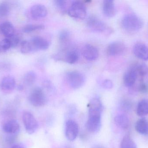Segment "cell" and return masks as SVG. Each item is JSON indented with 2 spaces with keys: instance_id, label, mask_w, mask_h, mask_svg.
I'll list each match as a JSON object with an SVG mask.
<instances>
[{
  "instance_id": "6da1fadb",
  "label": "cell",
  "mask_w": 148,
  "mask_h": 148,
  "mask_svg": "<svg viewBox=\"0 0 148 148\" xmlns=\"http://www.w3.org/2000/svg\"><path fill=\"white\" fill-rule=\"evenodd\" d=\"M88 107V118L86 123V127L89 132L96 134L101 129L102 104L99 98L95 97L90 100Z\"/></svg>"
},
{
  "instance_id": "7a4b0ae2",
  "label": "cell",
  "mask_w": 148,
  "mask_h": 148,
  "mask_svg": "<svg viewBox=\"0 0 148 148\" xmlns=\"http://www.w3.org/2000/svg\"><path fill=\"white\" fill-rule=\"evenodd\" d=\"M121 25L126 31L135 32L139 31L143 26V22L140 17L134 14H127L122 19Z\"/></svg>"
},
{
  "instance_id": "3957f363",
  "label": "cell",
  "mask_w": 148,
  "mask_h": 148,
  "mask_svg": "<svg viewBox=\"0 0 148 148\" xmlns=\"http://www.w3.org/2000/svg\"><path fill=\"white\" fill-rule=\"evenodd\" d=\"M68 14L73 18L84 19L87 14L86 6L81 1H74L68 10Z\"/></svg>"
},
{
  "instance_id": "277c9868",
  "label": "cell",
  "mask_w": 148,
  "mask_h": 148,
  "mask_svg": "<svg viewBox=\"0 0 148 148\" xmlns=\"http://www.w3.org/2000/svg\"><path fill=\"white\" fill-rule=\"evenodd\" d=\"M67 81L71 87L77 89L82 87L85 81L84 76L79 71H70L66 74Z\"/></svg>"
},
{
  "instance_id": "5b68a950",
  "label": "cell",
  "mask_w": 148,
  "mask_h": 148,
  "mask_svg": "<svg viewBox=\"0 0 148 148\" xmlns=\"http://www.w3.org/2000/svg\"><path fill=\"white\" fill-rule=\"evenodd\" d=\"M29 102L33 106L41 107L46 103L45 93L41 88L36 87L32 89L29 97Z\"/></svg>"
},
{
  "instance_id": "8992f818",
  "label": "cell",
  "mask_w": 148,
  "mask_h": 148,
  "mask_svg": "<svg viewBox=\"0 0 148 148\" xmlns=\"http://www.w3.org/2000/svg\"><path fill=\"white\" fill-rule=\"evenodd\" d=\"M22 120L26 131L32 134L38 128V123L35 117L30 112L26 111L23 114Z\"/></svg>"
},
{
  "instance_id": "52a82bcc",
  "label": "cell",
  "mask_w": 148,
  "mask_h": 148,
  "mask_svg": "<svg viewBox=\"0 0 148 148\" xmlns=\"http://www.w3.org/2000/svg\"><path fill=\"white\" fill-rule=\"evenodd\" d=\"M88 27L93 31L98 32H104L109 29L108 25L98 17L94 15H91L87 20Z\"/></svg>"
},
{
  "instance_id": "ba28073f",
  "label": "cell",
  "mask_w": 148,
  "mask_h": 148,
  "mask_svg": "<svg viewBox=\"0 0 148 148\" xmlns=\"http://www.w3.org/2000/svg\"><path fill=\"white\" fill-rule=\"evenodd\" d=\"M126 46L123 43L115 41L110 43L107 47V54L110 56L121 55L126 51Z\"/></svg>"
},
{
  "instance_id": "9c48e42d",
  "label": "cell",
  "mask_w": 148,
  "mask_h": 148,
  "mask_svg": "<svg viewBox=\"0 0 148 148\" xmlns=\"http://www.w3.org/2000/svg\"><path fill=\"white\" fill-rule=\"evenodd\" d=\"M79 127L78 124L73 120H68L66 124V136L68 140L73 141L78 135Z\"/></svg>"
},
{
  "instance_id": "30bf717a",
  "label": "cell",
  "mask_w": 148,
  "mask_h": 148,
  "mask_svg": "<svg viewBox=\"0 0 148 148\" xmlns=\"http://www.w3.org/2000/svg\"><path fill=\"white\" fill-rule=\"evenodd\" d=\"M133 52L135 56L144 61H148V46L142 42H137L133 47Z\"/></svg>"
},
{
  "instance_id": "8fae6325",
  "label": "cell",
  "mask_w": 148,
  "mask_h": 148,
  "mask_svg": "<svg viewBox=\"0 0 148 148\" xmlns=\"http://www.w3.org/2000/svg\"><path fill=\"white\" fill-rule=\"evenodd\" d=\"M138 74L132 65L124 74L123 77V81L124 85L127 87H133L137 80Z\"/></svg>"
},
{
  "instance_id": "7c38bea8",
  "label": "cell",
  "mask_w": 148,
  "mask_h": 148,
  "mask_svg": "<svg viewBox=\"0 0 148 148\" xmlns=\"http://www.w3.org/2000/svg\"><path fill=\"white\" fill-rule=\"evenodd\" d=\"M34 51L38 50H46L49 47L48 41L40 36H34L30 40Z\"/></svg>"
},
{
  "instance_id": "4fadbf2b",
  "label": "cell",
  "mask_w": 148,
  "mask_h": 148,
  "mask_svg": "<svg viewBox=\"0 0 148 148\" xmlns=\"http://www.w3.org/2000/svg\"><path fill=\"white\" fill-rule=\"evenodd\" d=\"M83 55L87 61H95L99 56V51L95 46L91 44H86L83 49Z\"/></svg>"
},
{
  "instance_id": "5bb4252c",
  "label": "cell",
  "mask_w": 148,
  "mask_h": 148,
  "mask_svg": "<svg viewBox=\"0 0 148 148\" xmlns=\"http://www.w3.org/2000/svg\"><path fill=\"white\" fill-rule=\"evenodd\" d=\"M30 13L32 18L37 20L45 17L47 14V10L42 4H35L31 7Z\"/></svg>"
},
{
  "instance_id": "9a60e30c",
  "label": "cell",
  "mask_w": 148,
  "mask_h": 148,
  "mask_svg": "<svg viewBox=\"0 0 148 148\" xmlns=\"http://www.w3.org/2000/svg\"><path fill=\"white\" fill-rule=\"evenodd\" d=\"M16 87V81L12 76H7L3 78L0 83V89L4 93H10Z\"/></svg>"
},
{
  "instance_id": "2e32d148",
  "label": "cell",
  "mask_w": 148,
  "mask_h": 148,
  "mask_svg": "<svg viewBox=\"0 0 148 148\" xmlns=\"http://www.w3.org/2000/svg\"><path fill=\"white\" fill-rule=\"evenodd\" d=\"M3 129L7 134H15L20 130V126L16 120H9L5 122L3 125Z\"/></svg>"
},
{
  "instance_id": "e0dca14e",
  "label": "cell",
  "mask_w": 148,
  "mask_h": 148,
  "mask_svg": "<svg viewBox=\"0 0 148 148\" xmlns=\"http://www.w3.org/2000/svg\"><path fill=\"white\" fill-rule=\"evenodd\" d=\"M103 10L106 16L114 17L116 14V9L114 2L112 0H105L103 3Z\"/></svg>"
},
{
  "instance_id": "ac0fdd59",
  "label": "cell",
  "mask_w": 148,
  "mask_h": 148,
  "mask_svg": "<svg viewBox=\"0 0 148 148\" xmlns=\"http://www.w3.org/2000/svg\"><path fill=\"white\" fill-rule=\"evenodd\" d=\"M0 34L6 38L10 37L15 34L14 25L10 22L6 21L0 24Z\"/></svg>"
},
{
  "instance_id": "d6986e66",
  "label": "cell",
  "mask_w": 148,
  "mask_h": 148,
  "mask_svg": "<svg viewBox=\"0 0 148 148\" xmlns=\"http://www.w3.org/2000/svg\"><path fill=\"white\" fill-rule=\"evenodd\" d=\"M136 131L143 135H148V120L146 118H142L136 122L135 125Z\"/></svg>"
},
{
  "instance_id": "ffe728a7",
  "label": "cell",
  "mask_w": 148,
  "mask_h": 148,
  "mask_svg": "<svg viewBox=\"0 0 148 148\" xmlns=\"http://www.w3.org/2000/svg\"><path fill=\"white\" fill-rule=\"evenodd\" d=\"M114 121L118 127L123 129H126L129 126V120L127 116L124 114L116 115L115 117Z\"/></svg>"
},
{
  "instance_id": "44dd1931",
  "label": "cell",
  "mask_w": 148,
  "mask_h": 148,
  "mask_svg": "<svg viewBox=\"0 0 148 148\" xmlns=\"http://www.w3.org/2000/svg\"><path fill=\"white\" fill-rule=\"evenodd\" d=\"M136 113L139 116H144L148 114V100L143 99L139 102Z\"/></svg>"
},
{
  "instance_id": "7402d4cb",
  "label": "cell",
  "mask_w": 148,
  "mask_h": 148,
  "mask_svg": "<svg viewBox=\"0 0 148 148\" xmlns=\"http://www.w3.org/2000/svg\"><path fill=\"white\" fill-rule=\"evenodd\" d=\"M79 54L78 52L75 50H68L66 54L65 60L66 62L69 64H74L78 61Z\"/></svg>"
},
{
  "instance_id": "603a6c76",
  "label": "cell",
  "mask_w": 148,
  "mask_h": 148,
  "mask_svg": "<svg viewBox=\"0 0 148 148\" xmlns=\"http://www.w3.org/2000/svg\"><path fill=\"white\" fill-rule=\"evenodd\" d=\"M136 70L138 75L141 78L146 76L148 73L147 65L143 63H138L133 65Z\"/></svg>"
},
{
  "instance_id": "cb8c5ba5",
  "label": "cell",
  "mask_w": 148,
  "mask_h": 148,
  "mask_svg": "<svg viewBox=\"0 0 148 148\" xmlns=\"http://www.w3.org/2000/svg\"><path fill=\"white\" fill-rule=\"evenodd\" d=\"M121 148H137L134 140L130 136L126 135L123 137L121 144Z\"/></svg>"
},
{
  "instance_id": "d4e9b609",
  "label": "cell",
  "mask_w": 148,
  "mask_h": 148,
  "mask_svg": "<svg viewBox=\"0 0 148 148\" xmlns=\"http://www.w3.org/2000/svg\"><path fill=\"white\" fill-rule=\"evenodd\" d=\"M36 75L35 72L29 71L27 72L24 76L23 81L26 85L30 86L34 83L36 80Z\"/></svg>"
},
{
  "instance_id": "484cf974",
  "label": "cell",
  "mask_w": 148,
  "mask_h": 148,
  "mask_svg": "<svg viewBox=\"0 0 148 148\" xmlns=\"http://www.w3.org/2000/svg\"><path fill=\"white\" fill-rule=\"evenodd\" d=\"M45 27L42 24H28L23 28L22 30L24 33H29L36 30L43 29Z\"/></svg>"
},
{
  "instance_id": "4316f807",
  "label": "cell",
  "mask_w": 148,
  "mask_h": 148,
  "mask_svg": "<svg viewBox=\"0 0 148 148\" xmlns=\"http://www.w3.org/2000/svg\"><path fill=\"white\" fill-rule=\"evenodd\" d=\"M21 51L23 54H27L34 51L30 41H24L21 42Z\"/></svg>"
},
{
  "instance_id": "83f0119b",
  "label": "cell",
  "mask_w": 148,
  "mask_h": 148,
  "mask_svg": "<svg viewBox=\"0 0 148 148\" xmlns=\"http://www.w3.org/2000/svg\"><path fill=\"white\" fill-rule=\"evenodd\" d=\"M10 4L6 2H3L0 3V17L7 16L10 11Z\"/></svg>"
},
{
  "instance_id": "f1b7e54d",
  "label": "cell",
  "mask_w": 148,
  "mask_h": 148,
  "mask_svg": "<svg viewBox=\"0 0 148 148\" xmlns=\"http://www.w3.org/2000/svg\"><path fill=\"white\" fill-rule=\"evenodd\" d=\"M11 47L10 42L8 38L0 41V53L5 52Z\"/></svg>"
},
{
  "instance_id": "f546056e",
  "label": "cell",
  "mask_w": 148,
  "mask_h": 148,
  "mask_svg": "<svg viewBox=\"0 0 148 148\" xmlns=\"http://www.w3.org/2000/svg\"><path fill=\"white\" fill-rule=\"evenodd\" d=\"M70 32L66 30H63L60 32L59 34V39L62 43H66L68 41L70 38Z\"/></svg>"
},
{
  "instance_id": "4dcf8cb0",
  "label": "cell",
  "mask_w": 148,
  "mask_h": 148,
  "mask_svg": "<svg viewBox=\"0 0 148 148\" xmlns=\"http://www.w3.org/2000/svg\"><path fill=\"white\" fill-rule=\"evenodd\" d=\"M6 38H8L9 40L12 47H16L20 42V38H19L18 35L15 34L13 35L12 36H10V37Z\"/></svg>"
},
{
  "instance_id": "1f68e13d",
  "label": "cell",
  "mask_w": 148,
  "mask_h": 148,
  "mask_svg": "<svg viewBox=\"0 0 148 148\" xmlns=\"http://www.w3.org/2000/svg\"><path fill=\"white\" fill-rule=\"evenodd\" d=\"M138 90L142 94L148 93V85L147 83H145L143 81H142V79L138 87Z\"/></svg>"
},
{
  "instance_id": "d6a6232c",
  "label": "cell",
  "mask_w": 148,
  "mask_h": 148,
  "mask_svg": "<svg viewBox=\"0 0 148 148\" xmlns=\"http://www.w3.org/2000/svg\"><path fill=\"white\" fill-rule=\"evenodd\" d=\"M56 6L60 10L63 11L65 10L66 5L67 1L64 0H56L54 1Z\"/></svg>"
},
{
  "instance_id": "836d02e7",
  "label": "cell",
  "mask_w": 148,
  "mask_h": 148,
  "mask_svg": "<svg viewBox=\"0 0 148 148\" xmlns=\"http://www.w3.org/2000/svg\"><path fill=\"white\" fill-rule=\"evenodd\" d=\"M121 107L123 110L127 111L128 110H129L130 108L131 107V104L128 101H123L122 102Z\"/></svg>"
},
{
  "instance_id": "e575fe53",
  "label": "cell",
  "mask_w": 148,
  "mask_h": 148,
  "mask_svg": "<svg viewBox=\"0 0 148 148\" xmlns=\"http://www.w3.org/2000/svg\"><path fill=\"white\" fill-rule=\"evenodd\" d=\"M103 87L106 89H111L113 87V83L110 80H105L103 83Z\"/></svg>"
},
{
  "instance_id": "d590c367",
  "label": "cell",
  "mask_w": 148,
  "mask_h": 148,
  "mask_svg": "<svg viewBox=\"0 0 148 148\" xmlns=\"http://www.w3.org/2000/svg\"><path fill=\"white\" fill-rule=\"evenodd\" d=\"M11 148H25V147L22 144H17L14 145Z\"/></svg>"
},
{
  "instance_id": "8d00e7d4",
  "label": "cell",
  "mask_w": 148,
  "mask_h": 148,
  "mask_svg": "<svg viewBox=\"0 0 148 148\" xmlns=\"http://www.w3.org/2000/svg\"><path fill=\"white\" fill-rule=\"evenodd\" d=\"M94 148H103L102 147L100 146H96Z\"/></svg>"
},
{
  "instance_id": "74e56055",
  "label": "cell",
  "mask_w": 148,
  "mask_h": 148,
  "mask_svg": "<svg viewBox=\"0 0 148 148\" xmlns=\"http://www.w3.org/2000/svg\"><path fill=\"white\" fill-rule=\"evenodd\" d=\"M64 148H71L70 147H66Z\"/></svg>"
}]
</instances>
